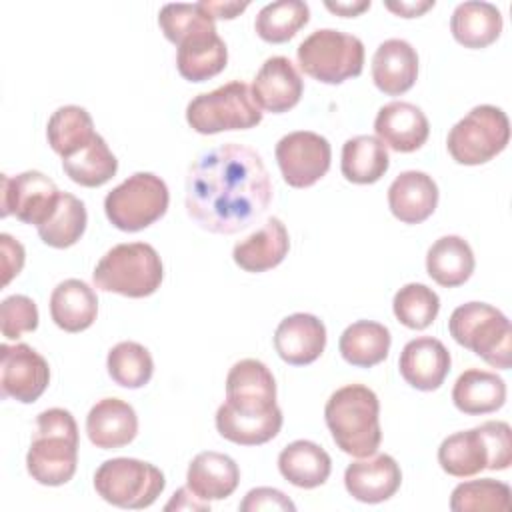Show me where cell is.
Wrapping results in <instances>:
<instances>
[{"mask_svg":"<svg viewBox=\"0 0 512 512\" xmlns=\"http://www.w3.org/2000/svg\"><path fill=\"white\" fill-rule=\"evenodd\" d=\"M272 200L260 154L228 142L198 156L186 176V212L204 230L236 234L262 218Z\"/></svg>","mask_w":512,"mask_h":512,"instance_id":"cell-1","label":"cell"},{"mask_svg":"<svg viewBox=\"0 0 512 512\" xmlns=\"http://www.w3.org/2000/svg\"><path fill=\"white\" fill-rule=\"evenodd\" d=\"M324 420L336 446L356 458L372 456L382 440L380 402L364 384H348L332 392Z\"/></svg>","mask_w":512,"mask_h":512,"instance_id":"cell-2","label":"cell"},{"mask_svg":"<svg viewBox=\"0 0 512 512\" xmlns=\"http://www.w3.org/2000/svg\"><path fill=\"white\" fill-rule=\"evenodd\" d=\"M78 464V426L64 408H48L36 418V434L26 454L28 474L44 486L72 480Z\"/></svg>","mask_w":512,"mask_h":512,"instance_id":"cell-3","label":"cell"},{"mask_svg":"<svg viewBox=\"0 0 512 512\" xmlns=\"http://www.w3.org/2000/svg\"><path fill=\"white\" fill-rule=\"evenodd\" d=\"M164 278L162 260L154 246L146 242L116 244L92 272V282L102 292H116L128 298L154 294Z\"/></svg>","mask_w":512,"mask_h":512,"instance_id":"cell-4","label":"cell"},{"mask_svg":"<svg viewBox=\"0 0 512 512\" xmlns=\"http://www.w3.org/2000/svg\"><path fill=\"white\" fill-rule=\"evenodd\" d=\"M448 330L460 346L472 350L492 368H510L512 326L498 308L486 302H466L450 314Z\"/></svg>","mask_w":512,"mask_h":512,"instance_id":"cell-5","label":"cell"},{"mask_svg":"<svg viewBox=\"0 0 512 512\" xmlns=\"http://www.w3.org/2000/svg\"><path fill=\"white\" fill-rule=\"evenodd\" d=\"M186 120L198 134L248 130L262 122V112L242 80L228 82L212 92L194 96L186 106Z\"/></svg>","mask_w":512,"mask_h":512,"instance_id":"cell-6","label":"cell"},{"mask_svg":"<svg viewBox=\"0 0 512 512\" xmlns=\"http://www.w3.org/2000/svg\"><path fill=\"white\" fill-rule=\"evenodd\" d=\"M296 58L310 78L324 84H342L362 74L364 44L352 34L322 28L300 42Z\"/></svg>","mask_w":512,"mask_h":512,"instance_id":"cell-7","label":"cell"},{"mask_svg":"<svg viewBox=\"0 0 512 512\" xmlns=\"http://www.w3.org/2000/svg\"><path fill=\"white\" fill-rule=\"evenodd\" d=\"M166 182L152 172H136L110 190L104 212L110 224L122 232H138L160 220L168 210Z\"/></svg>","mask_w":512,"mask_h":512,"instance_id":"cell-8","label":"cell"},{"mask_svg":"<svg viewBox=\"0 0 512 512\" xmlns=\"http://www.w3.org/2000/svg\"><path fill=\"white\" fill-rule=\"evenodd\" d=\"M166 486L164 474L150 462L112 458L98 466L94 488L102 500L118 508H148Z\"/></svg>","mask_w":512,"mask_h":512,"instance_id":"cell-9","label":"cell"},{"mask_svg":"<svg viewBox=\"0 0 512 512\" xmlns=\"http://www.w3.org/2000/svg\"><path fill=\"white\" fill-rule=\"evenodd\" d=\"M510 140V122L504 110L480 104L474 106L448 132V152L464 166L486 164L498 156Z\"/></svg>","mask_w":512,"mask_h":512,"instance_id":"cell-10","label":"cell"},{"mask_svg":"<svg viewBox=\"0 0 512 512\" xmlns=\"http://www.w3.org/2000/svg\"><path fill=\"white\" fill-rule=\"evenodd\" d=\"M0 182V216L14 214L20 222L36 228L50 218L60 198L54 180L38 170H26L18 176L2 174Z\"/></svg>","mask_w":512,"mask_h":512,"instance_id":"cell-11","label":"cell"},{"mask_svg":"<svg viewBox=\"0 0 512 512\" xmlns=\"http://www.w3.org/2000/svg\"><path fill=\"white\" fill-rule=\"evenodd\" d=\"M276 162L282 178L292 188L316 184L330 168V142L310 130H298L282 136L276 144Z\"/></svg>","mask_w":512,"mask_h":512,"instance_id":"cell-12","label":"cell"},{"mask_svg":"<svg viewBox=\"0 0 512 512\" xmlns=\"http://www.w3.org/2000/svg\"><path fill=\"white\" fill-rule=\"evenodd\" d=\"M50 382V366L28 344L0 346V388L4 398L22 404L36 402Z\"/></svg>","mask_w":512,"mask_h":512,"instance_id":"cell-13","label":"cell"},{"mask_svg":"<svg viewBox=\"0 0 512 512\" xmlns=\"http://www.w3.org/2000/svg\"><path fill=\"white\" fill-rule=\"evenodd\" d=\"M226 404L244 414L276 408V380L270 368L256 358L236 362L226 376Z\"/></svg>","mask_w":512,"mask_h":512,"instance_id":"cell-14","label":"cell"},{"mask_svg":"<svg viewBox=\"0 0 512 512\" xmlns=\"http://www.w3.org/2000/svg\"><path fill=\"white\" fill-rule=\"evenodd\" d=\"M302 90L304 82L286 56L268 58L256 72L250 88L258 108L272 114H282L294 108L302 98Z\"/></svg>","mask_w":512,"mask_h":512,"instance_id":"cell-15","label":"cell"},{"mask_svg":"<svg viewBox=\"0 0 512 512\" xmlns=\"http://www.w3.org/2000/svg\"><path fill=\"white\" fill-rule=\"evenodd\" d=\"M450 362V352L438 338L420 336L402 348L398 368L412 388L432 392L444 384Z\"/></svg>","mask_w":512,"mask_h":512,"instance_id":"cell-16","label":"cell"},{"mask_svg":"<svg viewBox=\"0 0 512 512\" xmlns=\"http://www.w3.org/2000/svg\"><path fill=\"white\" fill-rule=\"evenodd\" d=\"M374 132L376 138L394 152H414L426 144L430 124L418 106L394 100L378 110Z\"/></svg>","mask_w":512,"mask_h":512,"instance_id":"cell-17","label":"cell"},{"mask_svg":"<svg viewBox=\"0 0 512 512\" xmlns=\"http://www.w3.org/2000/svg\"><path fill=\"white\" fill-rule=\"evenodd\" d=\"M274 348L292 366L312 364L326 348V326L314 314H290L274 332Z\"/></svg>","mask_w":512,"mask_h":512,"instance_id":"cell-18","label":"cell"},{"mask_svg":"<svg viewBox=\"0 0 512 512\" xmlns=\"http://www.w3.org/2000/svg\"><path fill=\"white\" fill-rule=\"evenodd\" d=\"M402 484L398 462L388 454L366 456L348 464L344 472V486L352 498L366 504H378L392 498Z\"/></svg>","mask_w":512,"mask_h":512,"instance_id":"cell-19","label":"cell"},{"mask_svg":"<svg viewBox=\"0 0 512 512\" xmlns=\"http://www.w3.org/2000/svg\"><path fill=\"white\" fill-rule=\"evenodd\" d=\"M86 434L96 448H122L136 438L138 416L128 402L120 398H102L86 416Z\"/></svg>","mask_w":512,"mask_h":512,"instance_id":"cell-20","label":"cell"},{"mask_svg":"<svg viewBox=\"0 0 512 512\" xmlns=\"http://www.w3.org/2000/svg\"><path fill=\"white\" fill-rule=\"evenodd\" d=\"M418 78V54L402 38L384 40L372 56V80L386 96L408 92Z\"/></svg>","mask_w":512,"mask_h":512,"instance_id":"cell-21","label":"cell"},{"mask_svg":"<svg viewBox=\"0 0 512 512\" xmlns=\"http://www.w3.org/2000/svg\"><path fill=\"white\" fill-rule=\"evenodd\" d=\"M390 212L404 224H420L438 206V186L426 172L406 170L388 188Z\"/></svg>","mask_w":512,"mask_h":512,"instance_id":"cell-22","label":"cell"},{"mask_svg":"<svg viewBox=\"0 0 512 512\" xmlns=\"http://www.w3.org/2000/svg\"><path fill=\"white\" fill-rule=\"evenodd\" d=\"M290 248L288 230L280 218H268L256 232L240 240L234 250V262L246 272H266L278 266Z\"/></svg>","mask_w":512,"mask_h":512,"instance_id":"cell-23","label":"cell"},{"mask_svg":"<svg viewBox=\"0 0 512 512\" xmlns=\"http://www.w3.org/2000/svg\"><path fill=\"white\" fill-rule=\"evenodd\" d=\"M240 482L238 464L220 452L208 450L192 458L186 472V486L204 502L228 498Z\"/></svg>","mask_w":512,"mask_h":512,"instance_id":"cell-24","label":"cell"},{"mask_svg":"<svg viewBox=\"0 0 512 512\" xmlns=\"http://www.w3.org/2000/svg\"><path fill=\"white\" fill-rule=\"evenodd\" d=\"M228 50L216 30H204L182 44L176 52V68L182 78L190 82H204L226 68Z\"/></svg>","mask_w":512,"mask_h":512,"instance_id":"cell-25","label":"cell"},{"mask_svg":"<svg viewBox=\"0 0 512 512\" xmlns=\"http://www.w3.org/2000/svg\"><path fill=\"white\" fill-rule=\"evenodd\" d=\"M98 314L96 292L78 278L60 282L50 296V316L64 332H82L90 328Z\"/></svg>","mask_w":512,"mask_h":512,"instance_id":"cell-26","label":"cell"},{"mask_svg":"<svg viewBox=\"0 0 512 512\" xmlns=\"http://www.w3.org/2000/svg\"><path fill=\"white\" fill-rule=\"evenodd\" d=\"M438 464L446 474L456 478H468L488 470L490 448L482 428L476 426L444 438L438 448Z\"/></svg>","mask_w":512,"mask_h":512,"instance_id":"cell-27","label":"cell"},{"mask_svg":"<svg viewBox=\"0 0 512 512\" xmlns=\"http://www.w3.org/2000/svg\"><path fill=\"white\" fill-rule=\"evenodd\" d=\"M452 402L470 416L496 412L506 402V382L494 372L470 368L454 382Z\"/></svg>","mask_w":512,"mask_h":512,"instance_id":"cell-28","label":"cell"},{"mask_svg":"<svg viewBox=\"0 0 512 512\" xmlns=\"http://www.w3.org/2000/svg\"><path fill=\"white\" fill-rule=\"evenodd\" d=\"M450 32L464 48H486L502 32V14L490 2H462L452 12Z\"/></svg>","mask_w":512,"mask_h":512,"instance_id":"cell-29","label":"cell"},{"mask_svg":"<svg viewBox=\"0 0 512 512\" xmlns=\"http://www.w3.org/2000/svg\"><path fill=\"white\" fill-rule=\"evenodd\" d=\"M474 266L476 260L470 244L454 234L438 238L426 254L428 276L444 288H456L464 284L472 276Z\"/></svg>","mask_w":512,"mask_h":512,"instance_id":"cell-30","label":"cell"},{"mask_svg":"<svg viewBox=\"0 0 512 512\" xmlns=\"http://www.w3.org/2000/svg\"><path fill=\"white\" fill-rule=\"evenodd\" d=\"M282 410L276 406L264 414H244L226 402L216 410V430L222 438L240 446H258L272 440L282 428Z\"/></svg>","mask_w":512,"mask_h":512,"instance_id":"cell-31","label":"cell"},{"mask_svg":"<svg viewBox=\"0 0 512 512\" xmlns=\"http://www.w3.org/2000/svg\"><path fill=\"white\" fill-rule=\"evenodd\" d=\"M280 474L298 488L322 486L330 472L332 460L328 452L310 440L290 442L278 456Z\"/></svg>","mask_w":512,"mask_h":512,"instance_id":"cell-32","label":"cell"},{"mask_svg":"<svg viewBox=\"0 0 512 512\" xmlns=\"http://www.w3.org/2000/svg\"><path fill=\"white\" fill-rule=\"evenodd\" d=\"M390 344L392 336L384 324L358 320L342 332L338 350L348 364L358 368H372L386 360Z\"/></svg>","mask_w":512,"mask_h":512,"instance_id":"cell-33","label":"cell"},{"mask_svg":"<svg viewBox=\"0 0 512 512\" xmlns=\"http://www.w3.org/2000/svg\"><path fill=\"white\" fill-rule=\"evenodd\" d=\"M390 166L388 150L376 136H354L342 146V176L352 184H374Z\"/></svg>","mask_w":512,"mask_h":512,"instance_id":"cell-34","label":"cell"},{"mask_svg":"<svg viewBox=\"0 0 512 512\" xmlns=\"http://www.w3.org/2000/svg\"><path fill=\"white\" fill-rule=\"evenodd\" d=\"M96 136L92 116L82 106H60L48 120L46 138L50 148L62 158L72 156Z\"/></svg>","mask_w":512,"mask_h":512,"instance_id":"cell-35","label":"cell"},{"mask_svg":"<svg viewBox=\"0 0 512 512\" xmlns=\"http://www.w3.org/2000/svg\"><path fill=\"white\" fill-rule=\"evenodd\" d=\"M62 168L66 176L86 188H96L114 178L118 170V160L108 148L106 140L96 134L88 146L62 158Z\"/></svg>","mask_w":512,"mask_h":512,"instance_id":"cell-36","label":"cell"},{"mask_svg":"<svg viewBox=\"0 0 512 512\" xmlns=\"http://www.w3.org/2000/svg\"><path fill=\"white\" fill-rule=\"evenodd\" d=\"M86 222L88 214L84 202L70 192H60L54 212L38 226V236L52 248H68L82 238Z\"/></svg>","mask_w":512,"mask_h":512,"instance_id":"cell-37","label":"cell"},{"mask_svg":"<svg viewBox=\"0 0 512 512\" xmlns=\"http://www.w3.org/2000/svg\"><path fill=\"white\" fill-rule=\"evenodd\" d=\"M310 20V8L302 0H278L260 8L254 30L270 44H282L296 36V32Z\"/></svg>","mask_w":512,"mask_h":512,"instance_id":"cell-38","label":"cell"},{"mask_svg":"<svg viewBox=\"0 0 512 512\" xmlns=\"http://www.w3.org/2000/svg\"><path fill=\"white\" fill-rule=\"evenodd\" d=\"M110 378L124 388H142L154 374V360L150 352L132 340L118 342L110 348L106 358Z\"/></svg>","mask_w":512,"mask_h":512,"instance_id":"cell-39","label":"cell"},{"mask_svg":"<svg viewBox=\"0 0 512 512\" xmlns=\"http://www.w3.org/2000/svg\"><path fill=\"white\" fill-rule=\"evenodd\" d=\"M392 308L400 324L412 330H424L436 320L440 312V298L426 284L410 282L394 294Z\"/></svg>","mask_w":512,"mask_h":512,"instance_id":"cell-40","label":"cell"},{"mask_svg":"<svg viewBox=\"0 0 512 512\" xmlns=\"http://www.w3.org/2000/svg\"><path fill=\"white\" fill-rule=\"evenodd\" d=\"M450 508L454 512H504L510 508V486L492 478L462 482L452 490Z\"/></svg>","mask_w":512,"mask_h":512,"instance_id":"cell-41","label":"cell"},{"mask_svg":"<svg viewBox=\"0 0 512 512\" xmlns=\"http://www.w3.org/2000/svg\"><path fill=\"white\" fill-rule=\"evenodd\" d=\"M158 26L164 32V36L176 46L198 32L216 30L214 18L202 8L200 2L162 6L158 14Z\"/></svg>","mask_w":512,"mask_h":512,"instance_id":"cell-42","label":"cell"},{"mask_svg":"<svg viewBox=\"0 0 512 512\" xmlns=\"http://www.w3.org/2000/svg\"><path fill=\"white\" fill-rule=\"evenodd\" d=\"M0 328L2 336L8 340L20 338L24 332H34L38 328V308L32 298L24 294H14L0 304Z\"/></svg>","mask_w":512,"mask_h":512,"instance_id":"cell-43","label":"cell"},{"mask_svg":"<svg viewBox=\"0 0 512 512\" xmlns=\"http://www.w3.org/2000/svg\"><path fill=\"white\" fill-rule=\"evenodd\" d=\"M488 448H490V464L488 470H506L512 464V432L510 426L502 420H488L480 424Z\"/></svg>","mask_w":512,"mask_h":512,"instance_id":"cell-44","label":"cell"},{"mask_svg":"<svg viewBox=\"0 0 512 512\" xmlns=\"http://www.w3.org/2000/svg\"><path fill=\"white\" fill-rule=\"evenodd\" d=\"M240 510L242 512H258V510H290V512H294L296 506L284 492H280L276 488L260 486V488H252L244 496V500L240 502Z\"/></svg>","mask_w":512,"mask_h":512,"instance_id":"cell-45","label":"cell"},{"mask_svg":"<svg viewBox=\"0 0 512 512\" xmlns=\"http://www.w3.org/2000/svg\"><path fill=\"white\" fill-rule=\"evenodd\" d=\"M0 254H2V284L6 286L14 276L20 274L24 266V246L10 234H0Z\"/></svg>","mask_w":512,"mask_h":512,"instance_id":"cell-46","label":"cell"},{"mask_svg":"<svg viewBox=\"0 0 512 512\" xmlns=\"http://www.w3.org/2000/svg\"><path fill=\"white\" fill-rule=\"evenodd\" d=\"M166 510H210V504L200 500L188 486L180 488L178 492H174L172 500L164 506Z\"/></svg>","mask_w":512,"mask_h":512,"instance_id":"cell-47","label":"cell"},{"mask_svg":"<svg viewBox=\"0 0 512 512\" xmlns=\"http://www.w3.org/2000/svg\"><path fill=\"white\" fill-rule=\"evenodd\" d=\"M202 8L216 20H232L236 18L240 12H244L248 8V2H212V0H202L200 2Z\"/></svg>","mask_w":512,"mask_h":512,"instance_id":"cell-48","label":"cell"},{"mask_svg":"<svg viewBox=\"0 0 512 512\" xmlns=\"http://www.w3.org/2000/svg\"><path fill=\"white\" fill-rule=\"evenodd\" d=\"M386 8L402 18H416L422 16L426 10L434 8V0H422V2H386Z\"/></svg>","mask_w":512,"mask_h":512,"instance_id":"cell-49","label":"cell"},{"mask_svg":"<svg viewBox=\"0 0 512 512\" xmlns=\"http://www.w3.org/2000/svg\"><path fill=\"white\" fill-rule=\"evenodd\" d=\"M324 6L338 14V16H344V18H350V16H358L362 14L364 10L370 8V0H358V2H324Z\"/></svg>","mask_w":512,"mask_h":512,"instance_id":"cell-50","label":"cell"}]
</instances>
